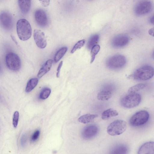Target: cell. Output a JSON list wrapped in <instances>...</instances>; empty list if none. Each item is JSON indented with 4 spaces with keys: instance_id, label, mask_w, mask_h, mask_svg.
<instances>
[{
    "instance_id": "obj_22",
    "label": "cell",
    "mask_w": 154,
    "mask_h": 154,
    "mask_svg": "<svg viewBox=\"0 0 154 154\" xmlns=\"http://www.w3.org/2000/svg\"><path fill=\"white\" fill-rule=\"evenodd\" d=\"M99 35L95 34L92 35L89 38L87 44V47L89 49H91L98 42L99 40Z\"/></svg>"
},
{
    "instance_id": "obj_14",
    "label": "cell",
    "mask_w": 154,
    "mask_h": 154,
    "mask_svg": "<svg viewBox=\"0 0 154 154\" xmlns=\"http://www.w3.org/2000/svg\"><path fill=\"white\" fill-rule=\"evenodd\" d=\"M129 149L127 146L122 143L116 144L112 147L108 154H128Z\"/></svg>"
},
{
    "instance_id": "obj_13",
    "label": "cell",
    "mask_w": 154,
    "mask_h": 154,
    "mask_svg": "<svg viewBox=\"0 0 154 154\" xmlns=\"http://www.w3.org/2000/svg\"><path fill=\"white\" fill-rule=\"evenodd\" d=\"M34 38L37 46L39 48L43 49L47 46V40L44 33L38 29L34 30Z\"/></svg>"
},
{
    "instance_id": "obj_24",
    "label": "cell",
    "mask_w": 154,
    "mask_h": 154,
    "mask_svg": "<svg viewBox=\"0 0 154 154\" xmlns=\"http://www.w3.org/2000/svg\"><path fill=\"white\" fill-rule=\"evenodd\" d=\"M146 86L144 84H137L130 87L128 91V94L136 93L137 92L144 89Z\"/></svg>"
},
{
    "instance_id": "obj_23",
    "label": "cell",
    "mask_w": 154,
    "mask_h": 154,
    "mask_svg": "<svg viewBox=\"0 0 154 154\" xmlns=\"http://www.w3.org/2000/svg\"><path fill=\"white\" fill-rule=\"evenodd\" d=\"M67 47H64L61 48L57 51L54 58L55 62H57L62 58L67 51Z\"/></svg>"
},
{
    "instance_id": "obj_21",
    "label": "cell",
    "mask_w": 154,
    "mask_h": 154,
    "mask_svg": "<svg viewBox=\"0 0 154 154\" xmlns=\"http://www.w3.org/2000/svg\"><path fill=\"white\" fill-rule=\"evenodd\" d=\"M38 79L36 78L30 79L28 82L25 89L27 93L31 92L37 86L38 82Z\"/></svg>"
},
{
    "instance_id": "obj_18",
    "label": "cell",
    "mask_w": 154,
    "mask_h": 154,
    "mask_svg": "<svg viewBox=\"0 0 154 154\" xmlns=\"http://www.w3.org/2000/svg\"><path fill=\"white\" fill-rule=\"evenodd\" d=\"M98 116V115L97 114H87L81 116L78 118V121L82 123H88L93 121Z\"/></svg>"
},
{
    "instance_id": "obj_30",
    "label": "cell",
    "mask_w": 154,
    "mask_h": 154,
    "mask_svg": "<svg viewBox=\"0 0 154 154\" xmlns=\"http://www.w3.org/2000/svg\"><path fill=\"white\" fill-rule=\"evenodd\" d=\"M27 140L26 135L24 134L21 136L20 139V144L22 147H23L25 145Z\"/></svg>"
},
{
    "instance_id": "obj_34",
    "label": "cell",
    "mask_w": 154,
    "mask_h": 154,
    "mask_svg": "<svg viewBox=\"0 0 154 154\" xmlns=\"http://www.w3.org/2000/svg\"><path fill=\"white\" fill-rule=\"evenodd\" d=\"M154 17L153 16L151 17L150 18L149 20V22L153 24H154Z\"/></svg>"
},
{
    "instance_id": "obj_4",
    "label": "cell",
    "mask_w": 154,
    "mask_h": 154,
    "mask_svg": "<svg viewBox=\"0 0 154 154\" xmlns=\"http://www.w3.org/2000/svg\"><path fill=\"white\" fill-rule=\"evenodd\" d=\"M149 115L146 110H142L134 113L130 118L129 123L133 127H138L146 124L148 121Z\"/></svg>"
},
{
    "instance_id": "obj_8",
    "label": "cell",
    "mask_w": 154,
    "mask_h": 154,
    "mask_svg": "<svg viewBox=\"0 0 154 154\" xmlns=\"http://www.w3.org/2000/svg\"><path fill=\"white\" fill-rule=\"evenodd\" d=\"M152 8V4L151 1L143 0L136 4L134 8V11L136 15L142 16L149 13Z\"/></svg>"
},
{
    "instance_id": "obj_20",
    "label": "cell",
    "mask_w": 154,
    "mask_h": 154,
    "mask_svg": "<svg viewBox=\"0 0 154 154\" xmlns=\"http://www.w3.org/2000/svg\"><path fill=\"white\" fill-rule=\"evenodd\" d=\"M118 114L117 110L112 108H109L105 110L102 113L101 118L103 120H107L111 117L117 116Z\"/></svg>"
},
{
    "instance_id": "obj_11",
    "label": "cell",
    "mask_w": 154,
    "mask_h": 154,
    "mask_svg": "<svg viewBox=\"0 0 154 154\" xmlns=\"http://www.w3.org/2000/svg\"><path fill=\"white\" fill-rule=\"evenodd\" d=\"M129 41V38L125 34H119L116 35L112 39L111 45L115 48H120L126 46Z\"/></svg>"
},
{
    "instance_id": "obj_17",
    "label": "cell",
    "mask_w": 154,
    "mask_h": 154,
    "mask_svg": "<svg viewBox=\"0 0 154 154\" xmlns=\"http://www.w3.org/2000/svg\"><path fill=\"white\" fill-rule=\"evenodd\" d=\"M52 63V60L51 59L48 60L45 62L38 71L37 74L38 78H41L50 70Z\"/></svg>"
},
{
    "instance_id": "obj_32",
    "label": "cell",
    "mask_w": 154,
    "mask_h": 154,
    "mask_svg": "<svg viewBox=\"0 0 154 154\" xmlns=\"http://www.w3.org/2000/svg\"><path fill=\"white\" fill-rule=\"evenodd\" d=\"M41 2L42 4L45 7L49 5L50 3L49 0H42L40 1Z\"/></svg>"
},
{
    "instance_id": "obj_5",
    "label": "cell",
    "mask_w": 154,
    "mask_h": 154,
    "mask_svg": "<svg viewBox=\"0 0 154 154\" xmlns=\"http://www.w3.org/2000/svg\"><path fill=\"white\" fill-rule=\"evenodd\" d=\"M141 95L137 93L128 94L121 100L120 103L123 107L131 108L137 106L141 102Z\"/></svg>"
},
{
    "instance_id": "obj_1",
    "label": "cell",
    "mask_w": 154,
    "mask_h": 154,
    "mask_svg": "<svg viewBox=\"0 0 154 154\" xmlns=\"http://www.w3.org/2000/svg\"><path fill=\"white\" fill-rule=\"evenodd\" d=\"M17 31L19 38L21 40L26 41L32 35V29L29 22L25 19L19 20L17 23Z\"/></svg>"
},
{
    "instance_id": "obj_28",
    "label": "cell",
    "mask_w": 154,
    "mask_h": 154,
    "mask_svg": "<svg viewBox=\"0 0 154 154\" xmlns=\"http://www.w3.org/2000/svg\"><path fill=\"white\" fill-rule=\"evenodd\" d=\"M19 118V112L17 111H16L14 113L12 122L13 126L14 128H16L17 126Z\"/></svg>"
},
{
    "instance_id": "obj_15",
    "label": "cell",
    "mask_w": 154,
    "mask_h": 154,
    "mask_svg": "<svg viewBox=\"0 0 154 154\" xmlns=\"http://www.w3.org/2000/svg\"><path fill=\"white\" fill-rule=\"evenodd\" d=\"M137 154H154V143L149 141L143 144L139 148Z\"/></svg>"
},
{
    "instance_id": "obj_12",
    "label": "cell",
    "mask_w": 154,
    "mask_h": 154,
    "mask_svg": "<svg viewBox=\"0 0 154 154\" xmlns=\"http://www.w3.org/2000/svg\"><path fill=\"white\" fill-rule=\"evenodd\" d=\"M35 18L37 24L40 27H45L48 23L47 15L44 11L39 9L36 10L35 13Z\"/></svg>"
},
{
    "instance_id": "obj_6",
    "label": "cell",
    "mask_w": 154,
    "mask_h": 154,
    "mask_svg": "<svg viewBox=\"0 0 154 154\" xmlns=\"http://www.w3.org/2000/svg\"><path fill=\"white\" fill-rule=\"evenodd\" d=\"M126 63V60L125 56L117 54L112 56L108 59L106 62V65L110 69L117 70L123 68Z\"/></svg>"
},
{
    "instance_id": "obj_3",
    "label": "cell",
    "mask_w": 154,
    "mask_h": 154,
    "mask_svg": "<svg viewBox=\"0 0 154 154\" xmlns=\"http://www.w3.org/2000/svg\"><path fill=\"white\" fill-rule=\"evenodd\" d=\"M127 128V122L122 120L117 119L111 123L108 126L107 131L111 136L119 135L124 133Z\"/></svg>"
},
{
    "instance_id": "obj_26",
    "label": "cell",
    "mask_w": 154,
    "mask_h": 154,
    "mask_svg": "<svg viewBox=\"0 0 154 154\" xmlns=\"http://www.w3.org/2000/svg\"><path fill=\"white\" fill-rule=\"evenodd\" d=\"M51 93V90L48 88H45L40 92L39 97L42 100H45L48 98Z\"/></svg>"
},
{
    "instance_id": "obj_19",
    "label": "cell",
    "mask_w": 154,
    "mask_h": 154,
    "mask_svg": "<svg viewBox=\"0 0 154 154\" xmlns=\"http://www.w3.org/2000/svg\"><path fill=\"white\" fill-rule=\"evenodd\" d=\"M18 3L19 7L23 13L26 14L29 11L31 7V1L18 0Z\"/></svg>"
},
{
    "instance_id": "obj_9",
    "label": "cell",
    "mask_w": 154,
    "mask_h": 154,
    "mask_svg": "<svg viewBox=\"0 0 154 154\" xmlns=\"http://www.w3.org/2000/svg\"><path fill=\"white\" fill-rule=\"evenodd\" d=\"M0 24L5 30H11L13 26V21L11 15L7 11L1 12L0 14Z\"/></svg>"
},
{
    "instance_id": "obj_35",
    "label": "cell",
    "mask_w": 154,
    "mask_h": 154,
    "mask_svg": "<svg viewBox=\"0 0 154 154\" xmlns=\"http://www.w3.org/2000/svg\"><path fill=\"white\" fill-rule=\"evenodd\" d=\"M2 69L1 63H0V74L2 73Z\"/></svg>"
},
{
    "instance_id": "obj_27",
    "label": "cell",
    "mask_w": 154,
    "mask_h": 154,
    "mask_svg": "<svg viewBox=\"0 0 154 154\" xmlns=\"http://www.w3.org/2000/svg\"><path fill=\"white\" fill-rule=\"evenodd\" d=\"M85 42V39H82L78 41L74 45L71 51V53H73L77 50L81 48L84 45Z\"/></svg>"
},
{
    "instance_id": "obj_16",
    "label": "cell",
    "mask_w": 154,
    "mask_h": 154,
    "mask_svg": "<svg viewBox=\"0 0 154 154\" xmlns=\"http://www.w3.org/2000/svg\"><path fill=\"white\" fill-rule=\"evenodd\" d=\"M112 95V92L111 90L108 89H105L98 92L97 97L99 100L105 101L111 98Z\"/></svg>"
},
{
    "instance_id": "obj_33",
    "label": "cell",
    "mask_w": 154,
    "mask_h": 154,
    "mask_svg": "<svg viewBox=\"0 0 154 154\" xmlns=\"http://www.w3.org/2000/svg\"><path fill=\"white\" fill-rule=\"evenodd\" d=\"M154 29L153 28L150 29L149 31V33L151 35L153 36Z\"/></svg>"
},
{
    "instance_id": "obj_10",
    "label": "cell",
    "mask_w": 154,
    "mask_h": 154,
    "mask_svg": "<svg viewBox=\"0 0 154 154\" xmlns=\"http://www.w3.org/2000/svg\"><path fill=\"white\" fill-rule=\"evenodd\" d=\"M98 131L99 128L96 125H88L83 129L81 132V136L85 140L90 139L95 136Z\"/></svg>"
},
{
    "instance_id": "obj_25",
    "label": "cell",
    "mask_w": 154,
    "mask_h": 154,
    "mask_svg": "<svg viewBox=\"0 0 154 154\" xmlns=\"http://www.w3.org/2000/svg\"><path fill=\"white\" fill-rule=\"evenodd\" d=\"M100 48L99 45H96L93 47L91 49V59L90 63H92L94 61L96 55L99 52Z\"/></svg>"
},
{
    "instance_id": "obj_7",
    "label": "cell",
    "mask_w": 154,
    "mask_h": 154,
    "mask_svg": "<svg viewBox=\"0 0 154 154\" xmlns=\"http://www.w3.org/2000/svg\"><path fill=\"white\" fill-rule=\"evenodd\" d=\"M5 61L7 67L11 71H17L20 68L21 62L20 58L14 53H8L5 56Z\"/></svg>"
},
{
    "instance_id": "obj_31",
    "label": "cell",
    "mask_w": 154,
    "mask_h": 154,
    "mask_svg": "<svg viewBox=\"0 0 154 154\" xmlns=\"http://www.w3.org/2000/svg\"><path fill=\"white\" fill-rule=\"evenodd\" d=\"M63 63V61H61L60 62L58 66L57 69V72L56 74V76L57 78H58L60 75V73L61 68L62 67Z\"/></svg>"
},
{
    "instance_id": "obj_2",
    "label": "cell",
    "mask_w": 154,
    "mask_h": 154,
    "mask_svg": "<svg viewBox=\"0 0 154 154\" xmlns=\"http://www.w3.org/2000/svg\"><path fill=\"white\" fill-rule=\"evenodd\" d=\"M154 73V69L152 66L145 65L136 69L133 74V77L136 80L146 81L152 78Z\"/></svg>"
},
{
    "instance_id": "obj_29",
    "label": "cell",
    "mask_w": 154,
    "mask_h": 154,
    "mask_svg": "<svg viewBox=\"0 0 154 154\" xmlns=\"http://www.w3.org/2000/svg\"><path fill=\"white\" fill-rule=\"evenodd\" d=\"M40 134V132L38 130H36L32 134L31 140L32 141L35 142L36 141L39 137Z\"/></svg>"
}]
</instances>
